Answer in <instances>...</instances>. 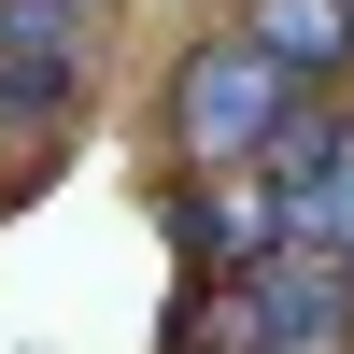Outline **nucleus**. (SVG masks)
Returning a JSON list of instances; mask_svg holds the SVG:
<instances>
[{
  "instance_id": "39448f33",
  "label": "nucleus",
  "mask_w": 354,
  "mask_h": 354,
  "mask_svg": "<svg viewBox=\"0 0 354 354\" xmlns=\"http://www.w3.org/2000/svg\"><path fill=\"white\" fill-rule=\"evenodd\" d=\"M85 100V28H57L43 0H0V142H57Z\"/></svg>"
},
{
  "instance_id": "0eeeda50",
  "label": "nucleus",
  "mask_w": 354,
  "mask_h": 354,
  "mask_svg": "<svg viewBox=\"0 0 354 354\" xmlns=\"http://www.w3.org/2000/svg\"><path fill=\"white\" fill-rule=\"evenodd\" d=\"M43 15H57V28H85V43H100V15H113V0H43Z\"/></svg>"
},
{
  "instance_id": "20e7f679",
  "label": "nucleus",
  "mask_w": 354,
  "mask_h": 354,
  "mask_svg": "<svg viewBox=\"0 0 354 354\" xmlns=\"http://www.w3.org/2000/svg\"><path fill=\"white\" fill-rule=\"evenodd\" d=\"M170 255H185V283H227L255 255H283V185L270 170H185L170 185Z\"/></svg>"
},
{
  "instance_id": "f03ea898",
  "label": "nucleus",
  "mask_w": 354,
  "mask_h": 354,
  "mask_svg": "<svg viewBox=\"0 0 354 354\" xmlns=\"http://www.w3.org/2000/svg\"><path fill=\"white\" fill-rule=\"evenodd\" d=\"M185 354H354V270L283 241L227 283H185Z\"/></svg>"
},
{
  "instance_id": "7ed1b4c3",
  "label": "nucleus",
  "mask_w": 354,
  "mask_h": 354,
  "mask_svg": "<svg viewBox=\"0 0 354 354\" xmlns=\"http://www.w3.org/2000/svg\"><path fill=\"white\" fill-rule=\"evenodd\" d=\"M270 185H283V241L354 270V113L340 100H298V128L270 142Z\"/></svg>"
},
{
  "instance_id": "f257e3e1",
  "label": "nucleus",
  "mask_w": 354,
  "mask_h": 354,
  "mask_svg": "<svg viewBox=\"0 0 354 354\" xmlns=\"http://www.w3.org/2000/svg\"><path fill=\"white\" fill-rule=\"evenodd\" d=\"M312 85L283 71V57H255L241 28H198L185 57H170V100H156V142L170 170H270V142L298 128Z\"/></svg>"
},
{
  "instance_id": "423d86ee",
  "label": "nucleus",
  "mask_w": 354,
  "mask_h": 354,
  "mask_svg": "<svg viewBox=\"0 0 354 354\" xmlns=\"http://www.w3.org/2000/svg\"><path fill=\"white\" fill-rule=\"evenodd\" d=\"M227 28H241L255 57H283L298 85H340L354 71V0H241Z\"/></svg>"
}]
</instances>
